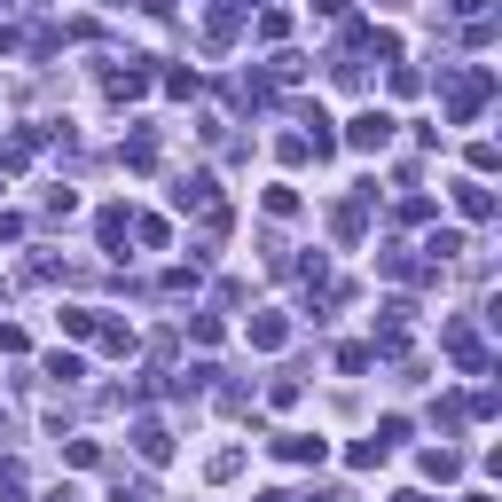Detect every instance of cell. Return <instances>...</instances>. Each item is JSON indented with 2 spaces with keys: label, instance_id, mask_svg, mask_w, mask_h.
Returning a JSON list of instances; mask_svg holds the SVG:
<instances>
[{
  "label": "cell",
  "instance_id": "cell-1",
  "mask_svg": "<svg viewBox=\"0 0 502 502\" xmlns=\"http://www.w3.org/2000/svg\"><path fill=\"white\" fill-rule=\"evenodd\" d=\"M346 141H353V150H385V141H392V118H385V110H361V118L346 126Z\"/></svg>",
  "mask_w": 502,
  "mask_h": 502
},
{
  "label": "cell",
  "instance_id": "cell-2",
  "mask_svg": "<svg viewBox=\"0 0 502 502\" xmlns=\"http://www.w3.org/2000/svg\"><path fill=\"white\" fill-rule=\"evenodd\" d=\"M455 213H464V220H486V213H495V196H486L479 181H455Z\"/></svg>",
  "mask_w": 502,
  "mask_h": 502
},
{
  "label": "cell",
  "instance_id": "cell-3",
  "mask_svg": "<svg viewBox=\"0 0 502 502\" xmlns=\"http://www.w3.org/2000/svg\"><path fill=\"white\" fill-rule=\"evenodd\" d=\"M134 447H141V464H165V455H173V440H165V424H134Z\"/></svg>",
  "mask_w": 502,
  "mask_h": 502
},
{
  "label": "cell",
  "instance_id": "cell-4",
  "mask_svg": "<svg viewBox=\"0 0 502 502\" xmlns=\"http://www.w3.org/2000/svg\"><path fill=\"white\" fill-rule=\"evenodd\" d=\"M275 455H290V464H322V440H307V432H290V440H275Z\"/></svg>",
  "mask_w": 502,
  "mask_h": 502
},
{
  "label": "cell",
  "instance_id": "cell-5",
  "mask_svg": "<svg viewBox=\"0 0 502 502\" xmlns=\"http://www.w3.org/2000/svg\"><path fill=\"white\" fill-rule=\"evenodd\" d=\"M424 251H432V267H440V259H464V235H455V228H440Z\"/></svg>",
  "mask_w": 502,
  "mask_h": 502
},
{
  "label": "cell",
  "instance_id": "cell-6",
  "mask_svg": "<svg viewBox=\"0 0 502 502\" xmlns=\"http://www.w3.org/2000/svg\"><path fill=\"white\" fill-rule=\"evenodd\" d=\"M251 338H259V346H283L290 329H283V314H259V322H251Z\"/></svg>",
  "mask_w": 502,
  "mask_h": 502
},
{
  "label": "cell",
  "instance_id": "cell-7",
  "mask_svg": "<svg viewBox=\"0 0 502 502\" xmlns=\"http://www.w3.org/2000/svg\"><path fill=\"white\" fill-rule=\"evenodd\" d=\"M118 502H157V495H150L141 479H118Z\"/></svg>",
  "mask_w": 502,
  "mask_h": 502
},
{
  "label": "cell",
  "instance_id": "cell-8",
  "mask_svg": "<svg viewBox=\"0 0 502 502\" xmlns=\"http://www.w3.org/2000/svg\"><path fill=\"white\" fill-rule=\"evenodd\" d=\"M455 8H464V16H479V8H486V0H455Z\"/></svg>",
  "mask_w": 502,
  "mask_h": 502
},
{
  "label": "cell",
  "instance_id": "cell-9",
  "mask_svg": "<svg viewBox=\"0 0 502 502\" xmlns=\"http://www.w3.org/2000/svg\"><path fill=\"white\" fill-rule=\"evenodd\" d=\"M141 8H157V16H165V8H173V0H141Z\"/></svg>",
  "mask_w": 502,
  "mask_h": 502
},
{
  "label": "cell",
  "instance_id": "cell-10",
  "mask_svg": "<svg viewBox=\"0 0 502 502\" xmlns=\"http://www.w3.org/2000/svg\"><path fill=\"white\" fill-rule=\"evenodd\" d=\"M0 8H8V0H0Z\"/></svg>",
  "mask_w": 502,
  "mask_h": 502
}]
</instances>
